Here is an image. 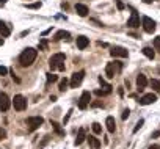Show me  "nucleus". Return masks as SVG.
Segmentation results:
<instances>
[{"mask_svg":"<svg viewBox=\"0 0 160 149\" xmlns=\"http://www.w3.org/2000/svg\"><path fill=\"white\" fill-rule=\"evenodd\" d=\"M36 55H38V52L36 49L33 47H27L22 53H21V57H19V63L22 67H27V66H32L36 60Z\"/></svg>","mask_w":160,"mask_h":149,"instance_id":"nucleus-1","label":"nucleus"},{"mask_svg":"<svg viewBox=\"0 0 160 149\" xmlns=\"http://www.w3.org/2000/svg\"><path fill=\"white\" fill-rule=\"evenodd\" d=\"M49 66L52 71H64V53H55V55H52L50 60H49Z\"/></svg>","mask_w":160,"mask_h":149,"instance_id":"nucleus-2","label":"nucleus"},{"mask_svg":"<svg viewBox=\"0 0 160 149\" xmlns=\"http://www.w3.org/2000/svg\"><path fill=\"white\" fill-rule=\"evenodd\" d=\"M121 67H123V64L119 63V61L109 63V64H107V67H105V74H107V77H109V78H113L116 72L121 71Z\"/></svg>","mask_w":160,"mask_h":149,"instance_id":"nucleus-3","label":"nucleus"},{"mask_svg":"<svg viewBox=\"0 0 160 149\" xmlns=\"http://www.w3.org/2000/svg\"><path fill=\"white\" fill-rule=\"evenodd\" d=\"M44 123V119L41 116H30V118H27V126H29L30 132H35L38 127H41Z\"/></svg>","mask_w":160,"mask_h":149,"instance_id":"nucleus-4","label":"nucleus"},{"mask_svg":"<svg viewBox=\"0 0 160 149\" xmlns=\"http://www.w3.org/2000/svg\"><path fill=\"white\" fill-rule=\"evenodd\" d=\"M13 105H14V110L24 112L27 108V99L24 96H21V94H17V96H14V99H13Z\"/></svg>","mask_w":160,"mask_h":149,"instance_id":"nucleus-5","label":"nucleus"},{"mask_svg":"<svg viewBox=\"0 0 160 149\" xmlns=\"http://www.w3.org/2000/svg\"><path fill=\"white\" fill-rule=\"evenodd\" d=\"M141 25H143V29H144L146 33H154V32H155V22H154L151 17H148V16L143 17Z\"/></svg>","mask_w":160,"mask_h":149,"instance_id":"nucleus-6","label":"nucleus"},{"mask_svg":"<svg viewBox=\"0 0 160 149\" xmlns=\"http://www.w3.org/2000/svg\"><path fill=\"white\" fill-rule=\"evenodd\" d=\"M83 77H85V71L74 72V74H72V77H71V88H77L80 83H82Z\"/></svg>","mask_w":160,"mask_h":149,"instance_id":"nucleus-7","label":"nucleus"},{"mask_svg":"<svg viewBox=\"0 0 160 149\" xmlns=\"http://www.w3.org/2000/svg\"><path fill=\"white\" fill-rule=\"evenodd\" d=\"M90 101H91L90 91H83L82 96H80V101H78V108H80V110H85V108L90 105Z\"/></svg>","mask_w":160,"mask_h":149,"instance_id":"nucleus-8","label":"nucleus"},{"mask_svg":"<svg viewBox=\"0 0 160 149\" xmlns=\"http://www.w3.org/2000/svg\"><path fill=\"white\" fill-rule=\"evenodd\" d=\"M11 104L13 102L10 101V97L6 96V94L5 93H0V112H8Z\"/></svg>","mask_w":160,"mask_h":149,"instance_id":"nucleus-9","label":"nucleus"},{"mask_svg":"<svg viewBox=\"0 0 160 149\" xmlns=\"http://www.w3.org/2000/svg\"><path fill=\"white\" fill-rule=\"evenodd\" d=\"M110 55H112V57H119V58H126L129 53H127V49L119 47V46H115V47H112V50H110Z\"/></svg>","mask_w":160,"mask_h":149,"instance_id":"nucleus-10","label":"nucleus"},{"mask_svg":"<svg viewBox=\"0 0 160 149\" xmlns=\"http://www.w3.org/2000/svg\"><path fill=\"white\" fill-rule=\"evenodd\" d=\"M127 25L130 27V29H138V27H140V17H138L137 11H132V16L127 21Z\"/></svg>","mask_w":160,"mask_h":149,"instance_id":"nucleus-11","label":"nucleus"},{"mask_svg":"<svg viewBox=\"0 0 160 149\" xmlns=\"http://www.w3.org/2000/svg\"><path fill=\"white\" fill-rule=\"evenodd\" d=\"M155 101H157V96L152 94V93H149V94H144L138 102H140V105H149V104H154Z\"/></svg>","mask_w":160,"mask_h":149,"instance_id":"nucleus-12","label":"nucleus"},{"mask_svg":"<svg viewBox=\"0 0 160 149\" xmlns=\"http://www.w3.org/2000/svg\"><path fill=\"white\" fill-rule=\"evenodd\" d=\"M148 78H146V75H143V74H140L138 77H137V86H138V91H143L146 86H148Z\"/></svg>","mask_w":160,"mask_h":149,"instance_id":"nucleus-13","label":"nucleus"},{"mask_svg":"<svg viewBox=\"0 0 160 149\" xmlns=\"http://www.w3.org/2000/svg\"><path fill=\"white\" fill-rule=\"evenodd\" d=\"M88 44H90V41H88V38H86V36H78V38H77V47H78L80 50L86 49Z\"/></svg>","mask_w":160,"mask_h":149,"instance_id":"nucleus-14","label":"nucleus"},{"mask_svg":"<svg viewBox=\"0 0 160 149\" xmlns=\"http://www.w3.org/2000/svg\"><path fill=\"white\" fill-rule=\"evenodd\" d=\"M85 138H86V133H85V129L82 127V129H78V133H77V138H75V146H80L83 141H85Z\"/></svg>","mask_w":160,"mask_h":149,"instance_id":"nucleus-15","label":"nucleus"},{"mask_svg":"<svg viewBox=\"0 0 160 149\" xmlns=\"http://www.w3.org/2000/svg\"><path fill=\"white\" fill-rule=\"evenodd\" d=\"M75 11H77V14H78V16L85 17V16L88 14V6L83 5V3H77V5H75Z\"/></svg>","mask_w":160,"mask_h":149,"instance_id":"nucleus-16","label":"nucleus"},{"mask_svg":"<svg viewBox=\"0 0 160 149\" xmlns=\"http://www.w3.org/2000/svg\"><path fill=\"white\" fill-rule=\"evenodd\" d=\"M105 124H107V130H109L110 133H113L116 130V123H115V118L113 116H109L105 121Z\"/></svg>","mask_w":160,"mask_h":149,"instance_id":"nucleus-17","label":"nucleus"},{"mask_svg":"<svg viewBox=\"0 0 160 149\" xmlns=\"http://www.w3.org/2000/svg\"><path fill=\"white\" fill-rule=\"evenodd\" d=\"M0 33H2V36H3V38H8V36H10V33H11L10 27H8L5 22H2V21H0Z\"/></svg>","mask_w":160,"mask_h":149,"instance_id":"nucleus-18","label":"nucleus"},{"mask_svg":"<svg viewBox=\"0 0 160 149\" xmlns=\"http://www.w3.org/2000/svg\"><path fill=\"white\" fill-rule=\"evenodd\" d=\"M71 38V35H69V32H64V30H60V32H57L55 33V41H60V39H69Z\"/></svg>","mask_w":160,"mask_h":149,"instance_id":"nucleus-19","label":"nucleus"},{"mask_svg":"<svg viewBox=\"0 0 160 149\" xmlns=\"http://www.w3.org/2000/svg\"><path fill=\"white\" fill-rule=\"evenodd\" d=\"M141 52L144 53V57H148L149 60H154V57H155V52H154L151 47H143Z\"/></svg>","mask_w":160,"mask_h":149,"instance_id":"nucleus-20","label":"nucleus"},{"mask_svg":"<svg viewBox=\"0 0 160 149\" xmlns=\"http://www.w3.org/2000/svg\"><path fill=\"white\" fill-rule=\"evenodd\" d=\"M88 141H90V146H91V147H96V149L101 147V141H99L96 137H88Z\"/></svg>","mask_w":160,"mask_h":149,"instance_id":"nucleus-21","label":"nucleus"},{"mask_svg":"<svg viewBox=\"0 0 160 149\" xmlns=\"http://www.w3.org/2000/svg\"><path fill=\"white\" fill-rule=\"evenodd\" d=\"M52 126H53V130H55L58 135H64V130L61 129V126L58 123H55V121H52Z\"/></svg>","mask_w":160,"mask_h":149,"instance_id":"nucleus-22","label":"nucleus"},{"mask_svg":"<svg viewBox=\"0 0 160 149\" xmlns=\"http://www.w3.org/2000/svg\"><path fill=\"white\" fill-rule=\"evenodd\" d=\"M149 85L154 88V91H160V82H158L157 78H152L151 82H149Z\"/></svg>","mask_w":160,"mask_h":149,"instance_id":"nucleus-23","label":"nucleus"},{"mask_svg":"<svg viewBox=\"0 0 160 149\" xmlns=\"http://www.w3.org/2000/svg\"><path fill=\"white\" fill-rule=\"evenodd\" d=\"M68 83H69V82H68V78H66V77L61 78V80H60V91H64L66 88H68Z\"/></svg>","mask_w":160,"mask_h":149,"instance_id":"nucleus-24","label":"nucleus"},{"mask_svg":"<svg viewBox=\"0 0 160 149\" xmlns=\"http://www.w3.org/2000/svg\"><path fill=\"white\" fill-rule=\"evenodd\" d=\"M96 96H109V94L112 93L110 90H96Z\"/></svg>","mask_w":160,"mask_h":149,"instance_id":"nucleus-25","label":"nucleus"},{"mask_svg":"<svg viewBox=\"0 0 160 149\" xmlns=\"http://www.w3.org/2000/svg\"><path fill=\"white\" fill-rule=\"evenodd\" d=\"M57 80H58V77L55 74H52V72L47 74V83H53V82H57Z\"/></svg>","mask_w":160,"mask_h":149,"instance_id":"nucleus-26","label":"nucleus"},{"mask_svg":"<svg viewBox=\"0 0 160 149\" xmlns=\"http://www.w3.org/2000/svg\"><path fill=\"white\" fill-rule=\"evenodd\" d=\"M93 132H94V133H101L102 132V127H101V124L99 123H93Z\"/></svg>","mask_w":160,"mask_h":149,"instance_id":"nucleus-27","label":"nucleus"},{"mask_svg":"<svg viewBox=\"0 0 160 149\" xmlns=\"http://www.w3.org/2000/svg\"><path fill=\"white\" fill-rule=\"evenodd\" d=\"M143 124H144V119H140L138 123H137V126L133 127V133H137V132H138V130L141 129V126H143Z\"/></svg>","mask_w":160,"mask_h":149,"instance_id":"nucleus-28","label":"nucleus"},{"mask_svg":"<svg viewBox=\"0 0 160 149\" xmlns=\"http://www.w3.org/2000/svg\"><path fill=\"white\" fill-rule=\"evenodd\" d=\"M154 47L160 50V36H157V38H154Z\"/></svg>","mask_w":160,"mask_h":149,"instance_id":"nucleus-29","label":"nucleus"},{"mask_svg":"<svg viewBox=\"0 0 160 149\" xmlns=\"http://www.w3.org/2000/svg\"><path fill=\"white\" fill-rule=\"evenodd\" d=\"M39 49H41V50H46L47 49V41H46V39H43V41L39 43Z\"/></svg>","mask_w":160,"mask_h":149,"instance_id":"nucleus-30","label":"nucleus"},{"mask_svg":"<svg viewBox=\"0 0 160 149\" xmlns=\"http://www.w3.org/2000/svg\"><path fill=\"white\" fill-rule=\"evenodd\" d=\"M6 138V130L0 127V140H5Z\"/></svg>","mask_w":160,"mask_h":149,"instance_id":"nucleus-31","label":"nucleus"},{"mask_svg":"<svg viewBox=\"0 0 160 149\" xmlns=\"http://www.w3.org/2000/svg\"><path fill=\"white\" fill-rule=\"evenodd\" d=\"M8 74V69L5 66H0V75H6Z\"/></svg>","mask_w":160,"mask_h":149,"instance_id":"nucleus-32","label":"nucleus"},{"mask_svg":"<svg viewBox=\"0 0 160 149\" xmlns=\"http://www.w3.org/2000/svg\"><path fill=\"white\" fill-rule=\"evenodd\" d=\"M129 115H130V110H129V108H126V110L123 112V119H127Z\"/></svg>","mask_w":160,"mask_h":149,"instance_id":"nucleus-33","label":"nucleus"},{"mask_svg":"<svg viewBox=\"0 0 160 149\" xmlns=\"http://www.w3.org/2000/svg\"><path fill=\"white\" fill-rule=\"evenodd\" d=\"M116 6H118V10H124V3L121 0H116Z\"/></svg>","mask_w":160,"mask_h":149,"instance_id":"nucleus-34","label":"nucleus"},{"mask_svg":"<svg viewBox=\"0 0 160 149\" xmlns=\"http://www.w3.org/2000/svg\"><path fill=\"white\" fill-rule=\"evenodd\" d=\"M39 6H41V3H33V5H27V8H32V10H36V8H39Z\"/></svg>","mask_w":160,"mask_h":149,"instance_id":"nucleus-35","label":"nucleus"},{"mask_svg":"<svg viewBox=\"0 0 160 149\" xmlns=\"http://www.w3.org/2000/svg\"><path fill=\"white\" fill-rule=\"evenodd\" d=\"M91 107H104V104H102V102H93Z\"/></svg>","mask_w":160,"mask_h":149,"instance_id":"nucleus-36","label":"nucleus"},{"mask_svg":"<svg viewBox=\"0 0 160 149\" xmlns=\"http://www.w3.org/2000/svg\"><path fill=\"white\" fill-rule=\"evenodd\" d=\"M71 113H72V110H69V112H68V115L64 116V123H68V119L71 118Z\"/></svg>","mask_w":160,"mask_h":149,"instance_id":"nucleus-37","label":"nucleus"},{"mask_svg":"<svg viewBox=\"0 0 160 149\" xmlns=\"http://www.w3.org/2000/svg\"><path fill=\"white\" fill-rule=\"evenodd\" d=\"M157 137H160V130H155V132H152V138H157Z\"/></svg>","mask_w":160,"mask_h":149,"instance_id":"nucleus-38","label":"nucleus"},{"mask_svg":"<svg viewBox=\"0 0 160 149\" xmlns=\"http://www.w3.org/2000/svg\"><path fill=\"white\" fill-rule=\"evenodd\" d=\"M149 149H160V146L158 144H152V146H149Z\"/></svg>","mask_w":160,"mask_h":149,"instance_id":"nucleus-39","label":"nucleus"},{"mask_svg":"<svg viewBox=\"0 0 160 149\" xmlns=\"http://www.w3.org/2000/svg\"><path fill=\"white\" fill-rule=\"evenodd\" d=\"M118 93H119V96H123V94H124V90H123V88H118Z\"/></svg>","mask_w":160,"mask_h":149,"instance_id":"nucleus-40","label":"nucleus"},{"mask_svg":"<svg viewBox=\"0 0 160 149\" xmlns=\"http://www.w3.org/2000/svg\"><path fill=\"white\" fill-rule=\"evenodd\" d=\"M144 3H152V2H155V0H143Z\"/></svg>","mask_w":160,"mask_h":149,"instance_id":"nucleus-41","label":"nucleus"},{"mask_svg":"<svg viewBox=\"0 0 160 149\" xmlns=\"http://www.w3.org/2000/svg\"><path fill=\"white\" fill-rule=\"evenodd\" d=\"M8 0H0V5H3V3H6Z\"/></svg>","mask_w":160,"mask_h":149,"instance_id":"nucleus-42","label":"nucleus"},{"mask_svg":"<svg viewBox=\"0 0 160 149\" xmlns=\"http://www.w3.org/2000/svg\"><path fill=\"white\" fill-rule=\"evenodd\" d=\"M2 44H3V39H2V38H0V46H2Z\"/></svg>","mask_w":160,"mask_h":149,"instance_id":"nucleus-43","label":"nucleus"}]
</instances>
